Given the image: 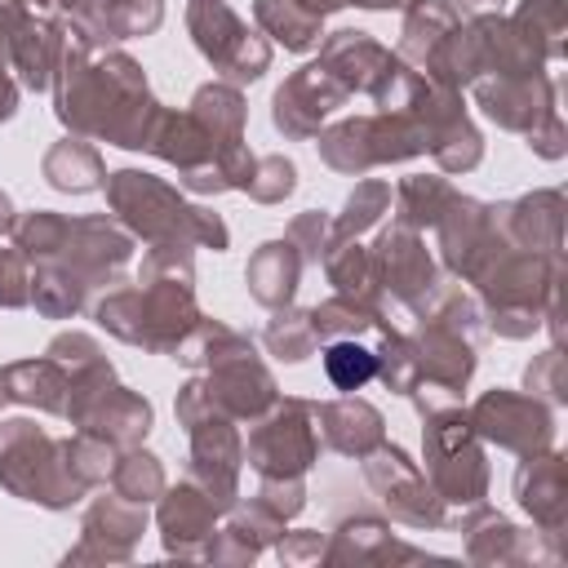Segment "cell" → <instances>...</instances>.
<instances>
[{
  "label": "cell",
  "mask_w": 568,
  "mask_h": 568,
  "mask_svg": "<svg viewBox=\"0 0 568 568\" xmlns=\"http://www.w3.org/2000/svg\"><path fill=\"white\" fill-rule=\"evenodd\" d=\"M53 111L75 138L142 151L160 102L151 98L146 75L129 53L93 44L67 18V49L53 75Z\"/></svg>",
  "instance_id": "1"
},
{
  "label": "cell",
  "mask_w": 568,
  "mask_h": 568,
  "mask_svg": "<svg viewBox=\"0 0 568 568\" xmlns=\"http://www.w3.org/2000/svg\"><path fill=\"white\" fill-rule=\"evenodd\" d=\"M93 320L129 346L173 355L178 342L200 324L191 244H151L138 284L111 288L102 302H93Z\"/></svg>",
  "instance_id": "2"
},
{
  "label": "cell",
  "mask_w": 568,
  "mask_h": 568,
  "mask_svg": "<svg viewBox=\"0 0 568 568\" xmlns=\"http://www.w3.org/2000/svg\"><path fill=\"white\" fill-rule=\"evenodd\" d=\"M111 466H115V448L84 430L53 439L27 417L0 422V484L22 501L67 510L93 484L111 479Z\"/></svg>",
  "instance_id": "3"
},
{
  "label": "cell",
  "mask_w": 568,
  "mask_h": 568,
  "mask_svg": "<svg viewBox=\"0 0 568 568\" xmlns=\"http://www.w3.org/2000/svg\"><path fill=\"white\" fill-rule=\"evenodd\" d=\"M13 244L31 266H58L84 288L115 284L133 257V235L115 217H67L53 209H31L13 222Z\"/></svg>",
  "instance_id": "4"
},
{
  "label": "cell",
  "mask_w": 568,
  "mask_h": 568,
  "mask_svg": "<svg viewBox=\"0 0 568 568\" xmlns=\"http://www.w3.org/2000/svg\"><path fill=\"white\" fill-rule=\"evenodd\" d=\"M106 204L115 213V222L146 244H191V248H213L222 253L231 244V231L217 213L182 200L178 186H169L155 173L142 169H115L102 182Z\"/></svg>",
  "instance_id": "5"
},
{
  "label": "cell",
  "mask_w": 568,
  "mask_h": 568,
  "mask_svg": "<svg viewBox=\"0 0 568 568\" xmlns=\"http://www.w3.org/2000/svg\"><path fill=\"white\" fill-rule=\"evenodd\" d=\"M479 328H484L479 302L466 297L457 284H439L430 302L417 311V328L408 333L417 355V377H422L417 390L462 399L479 364Z\"/></svg>",
  "instance_id": "6"
},
{
  "label": "cell",
  "mask_w": 568,
  "mask_h": 568,
  "mask_svg": "<svg viewBox=\"0 0 568 568\" xmlns=\"http://www.w3.org/2000/svg\"><path fill=\"white\" fill-rule=\"evenodd\" d=\"M564 262L532 253V248H506L479 280L484 320L501 337H532L546 324V311L559 302Z\"/></svg>",
  "instance_id": "7"
},
{
  "label": "cell",
  "mask_w": 568,
  "mask_h": 568,
  "mask_svg": "<svg viewBox=\"0 0 568 568\" xmlns=\"http://www.w3.org/2000/svg\"><path fill=\"white\" fill-rule=\"evenodd\" d=\"M417 413L426 422L422 444H426V475L435 493L453 506H479L488 497V457L466 408L457 399H430V404H417Z\"/></svg>",
  "instance_id": "8"
},
{
  "label": "cell",
  "mask_w": 568,
  "mask_h": 568,
  "mask_svg": "<svg viewBox=\"0 0 568 568\" xmlns=\"http://www.w3.org/2000/svg\"><path fill=\"white\" fill-rule=\"evenodd\" d=\"M475 102L488 120H497L501 129L510 133H524L528 146L546 160H559L564 155V120H559V89L555 80L541 71V75H510V80H497V75H479L475 84Z\"/></svg>",
  "instance_id": "9"
},
{
  "label": "cell",
  "mask_w": 568,
  "mask_h": 568,
  "mask_svg": "<svg viewBox=\"0 0 568 568\" xmlns=\"http://www.w3.org/2000/svg\"><path fill=\"white\" fill-rule=\"evenodd\" d=\"M320 457V430H315V404L311 399H275L262 417H253L244 462L257 470V479H302Z\"/></svg>",
  "instance_id": "10"
},
{
  "label": "cell",
  "mask_w": 568,
  "mask_h": 568,
  "mask_svg": "<svg viewBox=\"0 0 568 568\" xmlns=\"http://www.w3.org/2000/svg\"><path fill=\"white\" fill-rule=\"evenodd\" d=\"M186 31L204 62L222 71L226 84H253L271 67V40L257 36L226 0H191L186 4Z\"/></svg>",
  "instance_id": "11"
},
{
  "label": "cell",
  "mask_w": 568,
  "mask_h": 568,
  "mask_svg": "<svg viewBox=\"0 0 568 568\" xmlns=\"http://www.w3.org/2000/svg\"><path fill=\"white\" fill-rule=\"evenodd\" d=\"M435 231H439L444 266L466 284H479L484 271L510 248V235H506V222H501V204H479V200H470L462 191L439 213Z\"/></svg>",
  "instance_id": "12"
},
{
  "label": "cell",
  "mask_w": 568,
  "mask_h": 568,
  "mask_svg": "<svg viewBox=\"0 0 568 568\" xmlns=\"http://www.w3.org/2000/svg\"><path fill=\"white\" fill-rule=\"evenodd\" d=\"M364 462V479L368 488L382 497V506L390 510V519L408 524V528H444L448 524V501L435 493L430 475L399 448V444H377L373 453L359 457Z\"/></svg>",
  "instance_id": "13"
},
{
  "label": "cell",
  "mask_w": 568,
  "mask_h": 568,
  "mask_svg": "<svg viewBox=\"0 0 568 568\" xmlns=\"http://www.w3.org/2000/svg\"><path fill=\"white\" fill-rule=\"evenodd\" d=\"M368 266H373L382 297L404 306V311H422L430 302V293L444 284L422 235L413 226H399L395 217H390V226L377 231V240L368 248Z\"/></svg>",
  "instance_id": "14"
},
{
  "label": "cell",
  "mask_w": 568,
  "mask_h": 568,
  "mask_svg": "<svg viewBox=\"0 0 568 568\" xmlns=\"http://www.w3.org/2000/svg\"><path fill=\"white\" fill-rule=\"evenodd\" d=\"M466 417H470L479 439H488L515 457H532V453H546L555 444V408L537 395L493 386L470 404Z\"/></svg>",
  "instance_id": "15"
},
{
  "label": "cell",
  "mask_w": 568,
  "mask_h": 568,
  "mask_svg": "<svg viewBox=\"0 0 568 568\" xmlns=\"http://www.w3.org/2000/svg\"><path fill=\"white\" fill-rule=\"evenodd\" d=\"M333 80L346 84V93H368L377 106L390 102V93H399L408 62H399L386 44H377L368 31H333L320 40V58H315Z\"/></svg>",
  "instance_id": "16"
},
{
  "label": "cell",
  "mask_w": 568,
  "mask_h": 568,
  "mask_svg": "<svg viewBox=\"0 0 568 568\" xmlns=\"http://www.w3.org/2000/svg\"><path fill=\"white\" fill-rule=\"evenodd\" d=\"M191 435V466L186 479L204 488V497L217 510H231L240 501V466H244V439L231 417L209 413L186 426Z\"/></svg>",
  "instance_id": "17"
},
{
  "label": "cell",
  "mask_w": 568,
  "mask_h": 568,
  "mask_svg": "<svg viewBox=\"0 0 568 568\" xmlns=\"http://www.w3.org/2000/svg\"><path fill=\"white\" fill-rule=\"evenodd\" d=\"M346 98H351V93H346L342 80H333L320 62H306L302 71H293V75L275 89V98H271V124H275L284 138L306 142V138L320 133V124H324Z\"/></svg>",
  "instance_id": "18"
},
{
  "label": "cell",
  "mask_w": 568,
  "mask_h": 568,
  "mask_svg": "<svg viewBox=\"0 0 568 568\" xmlns=\"http://www.w3.org/2000/svg\"><path fill=\"white\" fill-rule=\"evenodd\" d=\"M67 422H71L75 430H84V435L111 444L115 453H124V448H138V444L146 439L155 413H151V404H146L138 390H129V386H120V382H106V386L93 390Z\"/></svg>",
  "instance_id": "19"
},
{
  "label": "cell",
  "mask_w": 568,
  "mask_h": 568,
  "mask_svg": "<svg viewBox=\"0 0 568 568\" xmlns=\"http://www.w3.org/2000/svg\"><path fill=\"white\" fill-rule=\"evenodd\" d=\"M146 528V506L138 501H124L120 493H106L98 497L89 510H84V524H80V546L67 555V564H84V559H129L133 555V541L142 537Z\"/></svg>",
  "instance_id": "20"
},
{
  "label": "cell",
  "mask_w": 568,
  "mask_h": 568,
  "mask_svg": "<svg viewBox=\"0 0 568 568\" xmlns=\"http://www.w3.org/2000/svg\"><path fill=\"white\" fill-rule=\"evenodd\" d=\"M62 49H67V18L18 13L13 44H9V71H13V80H18L22 89H31V93L53 89Z\"/></svg>",
  "instance_id": "21"
},
{
  "label": "cell",
  "mask_w": 568,
  "mask_h": 568,
  "mask_svg": "<svg viewBox=\"0 0 568 568\" xmlns=\"http://www.w3.org/2000/svg\"><path fill=\"white\" fill-rule=\"evenodd\" d=\"M515 497L532 515L537 532L546 541H555L564 532V519H568V462L555 448L524 457L515 470Z\"/></svg>",
  "instance_id": "22"
},
{
  "label": "cell",
  "mask_w": 568,
  "mask_h": 568,
  "mask_svg": "<svg viewBox=\"0 0 568 568\" xmlns=\"http://www.w3.org/2000/svg\"><path fill=\"white\" fill-rule=\"evenodd\" d=\"M217 506L204 497L200 484L182 479L178 488H164L160 493V537H164V550L169 555H182V559H204L209 541H213V528H217Z\"/></svg>",
  "instance_id": "23"
},
{
  "label": "cell",
  "mask_w": 568,
  "mask_h": 568,
  "mask_svg": "<svg viewBox=\"0 0 568 568\" xmlns=\"http://www.w3.org/2000/svg\"><path fill=\"white\" fill-rule=\"evenodd\" d=\"M315 430H320L324 444H328L333 453H342V457H364V453H373V448L386 439L382 413H377L368 399H359L355 390L342 395V399L315 404Z\"/></svg>",
  "instance_id": "24"
},
{
  "label": "cell",
  "mask_w": 568,
  "mask_h": 568,
  "mask_svg": "<svg viewBox=\"0 0 568 568\" xmlns=\"http://www.w3.org/2000/svg\"><path fill=\"white\" fill-rule=\"evenodd\" d=\"M501 222L515 248L559 257L564 248V195L559 191H532V195L501 204Z\"/></svg>",
  "instance_id": "25"
},
{
  "label": "cell",
  "mask_w": 568,
  "mask_h": 568,
  "mask_svg": "<svg viewBox=\"0 0 568 568\" xmlns=\"http://www.w3.org/2000/svg\"><path fill=\"white\" fill-rule=\"evenodd\" d=\"M302 271H306V262H302L297 244L284 235V240L257 244V253H253L248 266H244V284H248L253 302L280 311V306H293L297 284H302Z\"/></svg>",
  "instance_id": "26"
},
{
  "label": "cell",
  "mask_w": 568,
  "mask_h": 568,
  "mask_svg": "<svg viewBox=\"0 0 568 568\" xmlns=\"http://www.w3.org/2000/svg\"><path fill=\"white\" fill-rule=\"evenodd\" d=\"M4 395L13 404H27V408H40V413H53V417H67V399H71V377L67 368L44 351L36 359H18V364H4Z\"/></svg>",
  "instance_id": "27"
},
{
  "label": "cell",
  "mask_w": 568,
  "mask_h": 568,
  "mask_svg": "<svg viewBox=\"0 0 568 568\" xmlns=\"http://www.w3.org/2000/svg\"><path fill=\"white\" fill-rule=\"evenodd\" d=\"M462 532H466V555L475 564H524V559H537V537H528L524 528H515L510 519L488 510L484 501L470 506V515L462 519Z\"/></svg>",
  "instance_id": "28"
},
{
  "label": "cell",
  "mask_w": 568,
  "mask_h": 568,
  "mask_svg": "<svg viewBox=\"0 0 568 568\" xmlns=\"http://www.w3.org/2000/svg\"><path fill=\"white\" fill-rule=\"evenodd\" d=\"M40 173L53 191H67V195H89V191H102V182H106L102 155L93 151L89 138H75V133L44 151Z\"/></svg>",
  "instance_id": "29"
},
{
  "label": "cell",
  "mask_w": 568,
  "mask_h": 568,
  "mask_svg": "<svg viewBox=\"0 0 568 568\" xmlns=\"http://www.w3.org/2000/svg\"><path fill=\"white\" fill-rule=\"evenodd\" d=\"M462 22V9L453 0H413L404 9V27H399V44L395 58L408 62L413 71H422V62L430 58V49L444 40L448 27Z\"/></svg>",
  "instance_id": "30"
},
{
  "label": "cell",
  "mask_w": 568,
  "mask_h": 568,
  "mask_svg": "<svg viewBox=\"0 0 568 568\" xmlns=\"http://www.w3.org/2000/svg\"><path fill=\"white\" fill-rule=\"evenodd\" d=\"M306 315H311L315 342L364 337V333H382V328H390V306H377V302H359V297H346V293H333L328 302L311 306Z\"/></svg>",
  "instance_id": "31"
},
{
  "label": "cell",
  "mask_w": 568,
  "mask_h": 568,
  "mask_svg": "<svg viewBox=\"0 0 568 568\" xmlns=\"http://www.w3.org/2000/svg\"><path fill=\"white\" fill-rule=\"evenodd\" d=\"M324 559L328 564H342V559H422L417 550L399 546L390 537V524L382 519H368V515H355L337 528L333 546H324Z\"/></svg>",
  "instance_id": "32"
},
{
  "label": "cell",
  "mask_w": 568,
  "mask_h": 568,
  "mask_svg": "<svg viewBox=\"0 0 568 568\" xmlns=\"http://www.w3.org/2000/svg\"><path fill=\"white\" fill-rule=\"evenodd\" d=\"M253 18H257V27H262L275 44H284L288 53H306V49H315V44L324 40V18H315V13L302 9L297 0H257V4H253Z\"/></svg>",
  "instance_id": "33"
},
{
  "label": "cell",
  "mask_w": 568,
  "mask_h": 568,
  "mask_svg": "<svg viewBox=\"0 0 568 568\" xmlns=\"http://www.w3.org/2000/svg\"><path fill=\"white\" fill-rule=\"evenodd\" d=\"M315 146H320V160L337 173H351V178H364L373 164V151H368V115H351V120H337L328 129L315 133Z\"/></svg>",
  "instance_id": "34"
},
{
  "label": "cell",
  "mask_w": 568,
  "mask_h": 568,
  "mask_svg": "<svg viewBox=\"0 0 568 568\" xmlns=\"http://www.w3.org/2000/svg\"><path fill=\"white\" fill-rule=\"evenodd\" d=\"M453 195H457V186H453L448 178L413 173V178H404V182L395 186V222H399V226H413V231L435 226L439 213L453 204Z\"/></svg>",
  "instance_id": "35"
},
{
  "label": "cell",
  "mask_w": 568,
  "mask_h": 568,
  "mask_svg": "<svg viewBox=\"0 0 568 568\" xmlns=\"http://www.w3.org/2000/svg\"><path fill=\"white\" fill-rule=\"evenodd\" d=\"M324 271H328L333 293H346V297L386 306V297H382V288L373 280V266H368V248L359 240H333L328 253H324Z\"/></svg>",
  "instance_id": "36"
},
{
  "label": "cell",
  "mask_w": 568,
  "mask_h": 568,
  "mask_svg": "<svg viewBox=\"0 0 568 568\" xmlns=\"http://www.w3.org/2000/svg\"><path fill=\"white\" fill-rule=\"evenodd\" d=\"M382 213H390V182H382V178L355 182L342 213L333 217V240H359L364 231H373L382 222Z\"/></svg>",
  "instance_id": "37"
},
{
  "label": "cell",
  "mask_w": 568,
  "mask_h": 568,
  "mask_svg": "<svg viewBox=\"0 0 568 568\" xmlns=\"http://www.w3.org/2000/svg\"><path fill=\"white\" fill-rule=\"evenodd\" d=\"M164 488H169V484H164V466H160L155 453H142V448H124V453H115V466H111V493H120L124 501L146 506V501H155Z\"/></svg>",
  "instance_id": "38"
},
{
  "label": "cell",
  "mask_w": 568,
  "mask_h": 568,
  "mask_svg": "<svg viewBox=\"0 0 568 568\" xmlns=\"http://www.w3.org/2000/svg\"><path fill=\"white\" fill-rule=\"evenodd\" d=\"M510 18L546 53V62L564 58V36H568V4L564 0H524Z\"/></svg>",
  "instance_id": "39"
},
{
  "label": "cell",
  "mask_w": 568,
  "mask_h": 568,
  "mask_svg": "<svg viewBox=\"0 0 568 568\" xmlns=\"http://www.w3.org/2000/svg\"><path fill=\"white\" fill-rule=\"evenodd\" d=\"M262 346H266L275 359H284V364H302L320 342H315V328H311V315H306V311L280 306V311L266 320V328H262Z\"/></svg>",
  "instance_id": "40"
},
{
  "label": "cell",
  "mask_w": 568,
  "mask_h": 568,
  "mask_svg": "<svg viewBox=\"0 0 568 568\" xmlns=\"http://www.w3.org/2000/svg\"><path fill=\"white\" fill-rule=\"evenodd\" d=\"M324 377L351 395L377 377V351L359 346V337H337L324 346Z\"/></svg>",
  "instance_id": "41"
},
{
  "label": "cell",
  "mask_w": 568,
  "mask_h": 568,
  "mask_svg": "<svg viewBox=\"0 0 568 568\" xmlns=\"http://www.w3.org/2000/svg\"><path fill=\"white\" fill-rule=\"evenodd\" d=\"M377 337H382V342H377V377L386 382V390L413 395L422 377H417V355H413L408 333H399V328L390 324V328H382Z\"/></svg>",
  "instance_id": "42"
},
{
  "label": "cell",
  "mask_w": 568,
  "mask_h": 568,
  "mask_svg": "<svg viewBox=\"0 0 568 568\" xmlns=\"http://www.w3.org/2000/svg\"><path fill=\"white\" fill-rule=\"evenodd\" d=\"M293 186H297V164L293 160H284V155H257L244 195L257 200V204H280L284 195H293Z\"/></svg>",
  "instance_id": "43"
},
{
  "label": "cell",
  "mask_w": 568,
  "mask_h": 568,
  "mask_svg": "<svg viewBox=\"0 0 568 568\" xmlns=\"http://www.w3.org/2000/svg\"><path fill=\"white\" fill-rule=\"evenodd\" d=\"M284 235L297 244V253H302V262H306V266H320V262H324V253H328V244H333V217H328L324 209L297 213V217L288 222V231H284Z\"/></svg>",
  "instance_id": "44"
},
{
  "label": "cell",
  "mask_w": 568,
  "mask_h": 568,
  "mask_svg": "<svg viewBox=\"0 0 568 568\" xmlns=\"http://www.w3.org/2000/svg\"><path fill=\"white\" fill-rule=\"evenodd\" d=\"M524 386H528V395L546 399L550 408H559V404L568 399V382H564V355H559V346L532 355V364L524 368Z\"/></svg>",
  "instance_id": "45"
},
{
  "label": "cell",
  "mask_w": 568,
  "mask_h": 568,
  "mask_svg": "<svg viewBox=\"0 0 568 568\" xmlns=\"http://www.w3.org/2000/svg\"><path fill=\"white\" fill-rule=\"evenodd\" d=\"M0 306L4 311L31 306V262H27V253L18 244L0 248Z\"/></svg>",
  "instance_id": "46"
},
{
  "label": "cell",
  "mask_w": 568,
  "mask_h": 568,
  "mask_svg": "<svg viewBox=\"0 0 568 568\" xmlns=\"http://www.w3.org/2000/svg\"><path fill=\"white\" fill-rule=\"evenodd\" d=\"M324 532H311V528H297V532H280V559L284 564H311V559H324Z\"/></svg>",
  "instance_id": "47"
},
{
  "label": "cell",
  "mask_w": 568,
  "mask_h": 568,
  "mask_svg": "<svg viewBox=\"0 0 568 568\" xmlns=\"http://www.w3.org/2000/svg\"><path fill=\"white\" fill-rule=\"evenodd\" d=\"M0 4H13L22 13H49V18H71L80 0H0Z\"/></svg>",
  "instance_id": "48"
},
{
  "label": "cell",
  "mask_w": 568,
  "mask_h": 568,
  "mask_svg": "<svg viewBox=\"0 0 568 568\" xmlns=\"http://www.w3.org/2000/svg\"><path fill=\"white\" fill-rule=\"evenodd\" d=\"M18 111V80L13 71H0V120H13Z\"/></svg>",
  "instance_id": "49"
},
{
  "label": "cell",
  "mask_w": 568,
  "mask_h": 568,
  "mask_svg": "<svg viewBox=\"0 0 568 568\" xmlns=\"http://www.w3.org/2000/svg\"><path fill=\"white\" fill-rule=\"evenodd\" d=\"M302 9H311L315 18H328V13H337V9H346V0H297Z\"/></svg>",
  "instance_id": "50"
},
{
  "label": "cell",
  "mask_w": 568,
  "mask_h": 568,
  "mask_svg": "<svg viewBox=\"0 0 568 568\" xmlns=\"http://www.w3.org/2000/svg\"><path fill=\"white\" fill-rule=\"evenodd\" d=\"M13 222H18V213H13V200L0 191V235H9V231H13Z\"/></svg>",
  "instance_id": "51"
},
{
  "label": "cell",
  "mask_w": 568,
  "mask_h": 568,
  "mask_svg": "<svg viewBox=\"0 0 568 568\" xmlns=\"http://www.w3.org/2000/svg\"><path fill=\"white\" fill-rule=\"evenodd\" d=\"M346 4H359V9H408L413 0H346Z\"/></svg>",
  "instance_id": "52"
},
{
  "label": "cell",
  "mask_w": 568,
  "mask_h": 568,
  "mask_svg": "<svg viewBox=\"0 0 568 568\" xmlns=\"http://www.w3.org/2000/svg\"><path fill=\"white\" fill-rule=\"evenodd\" d=\"M466 9H484V4H501V0H462Z\"/></svg>",
  "instance_id": "53"
},
{
  "label": "cell",
  "mask_w": 568,
  "mask_h": 568,
  "mask_svg": "<svg viewBox=\"0 0 568 568\" xmlns=\"http://www.w3.org/2000/svg\"><path fill=\"white\" fill-rule=\"evenodd\" d=\"M4 399H9V395H4V373H0V404H4Z\"/></svg>",
  "instance_id": "54"
}]
</instances>
